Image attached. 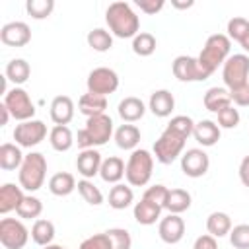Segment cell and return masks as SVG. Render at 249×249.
Instances as JSON below:
<instances>
[{"label": "cell", "instance_id": "cell-48", "mask_svg": "<svg viewBox=\"0 0 249 249\" xmlns=\"http://www.w3.org/2000/svg\"><path fill=\"white\" fill-rule=\"evenodd\" d=\"M134 4H136L144 14H148V16L158 14V12L165 6V2H163V0H136Z\"/></svg>", "mask_w": 249, "mask_h": 249}, {"label": "cell", "instance_id": "cell-38", "mask_svg": "<svg viewBox=\"0 0 249 249\" xmlns=\"http://www.w3.org/2000/svg\"><path fill=\"white\" fill-rule=\"evenodd\" d=\"M132 51L138 56H150V54H154V51H156V37L152 33H148V31H140L132 39Z\"/></svg>", "mask_w": 249, "mask_h": 249}, {"label": "cell", "instance_id": "cell-15", "mask_svg": "<svg viewBox=\"0 0 249 249\" xmlns=\"http://www.w3.org/2000/svg\"><path fill=\"white\" fill-rule=\"evenodd\" d=\"M158 233L161 237L163 243H169V245H175L183 239L185 235V222L179 214H169L165 218L160 220V226H158Z\"/></svg>", "mask_w": 249, "mask_h": 249}, {"label": "cell", "instance_id": "cell-51", "mask_svg": "<svg viewBox=\"0 0 249 249\" xmlns=\"http://www.w3.org/2000/svg\"><path fill=\"white\" fill-rule=\"evenodd\" d=\"M12 115H10V111H8V107L2 103L0 105V126H4V124H8V119H10Z\"/></svg>", "mask_w": 249, "mask_h": 249}, {"label": "cell", "instance_id": "cell-34", "mask_svg": "<svg viewBox=\"0 0 249 249\" xmlns=\"http://www.w3.org/2000/svg\"><path fill=\"white\" fill-rule=\"evenodd\" d=\"M31 239L41 247L51 245L54 239V224L51 220H45V218L35 220L33 228H31Z\"/></svg>", "mask_w": 249, "mask_h": 249}, {"label": "cell", "instance_id": "cell-7", "mask_svg": "<svg viewBox=\"0 0 249 249\" xmlns=\"http://www.w3.org/2000/svg\"><path fill=\"white\" fill-rule=\"evenodd\" d=\"M2 103L8 107L10 115H12L16 121H19V123L33 119V115H35V105H33L29 93H27L23 88H18V86L12 88V89L4 95V101H2Z\"/></svg>", "mask_w": 249, "mask_h": 249}, {"label": "cell", "instance_id": "cell-12", "mask_svg": "<svg viewBox=\"0 0 249 249\" xmlns=\"http://www.w3.org/2000/svg\"><path fill=\"white\" fill-rule=\"evenodd\" d=\"M210 167V158L200 148H191L181 156V171L187 177H202Z\"/></svg>", "mask_w": 249, "mask_h": 249}, {"label": "cell", "instance_id": "cell-6", "mask_svg": "<svg viewBox=\"0 0 249 249\" xmlns=\"http://www.w3.org/2000/svg\"><path fill=\"white\" fill-rule=\"evenodd\" d=\"M222 78L226 88L231 91L235 88H241L249 78V56L247 54H230L222 68Z\"/></svg>", "mask_w": 249, "mask_h": 249}, {"label": "cell", "instance_id": "cell-20", "mask_svg": "<svg viewBox=\"0 0 249 249\" xmlns=\"http://www.w3.org/2000/svg\"><path fill=\"white\" fill-rule=\"evenodd\" d=\"M23 196L25 195H23L21 187H18L14 183H4L0 187V214H8L12 210H18Z\"/></svg>", "mask_w": 249, "mask_h": 249}, {"label": "cell", "instance_id": "cell-23", "mask_svg": "<svg viewBox=\"0 0 249 249\" xmlns=\"http://www.w3.org/2000/svg\"><path fill=\"white\" fill-rule=\"evenodd\" d=\"M124 169H126V163L117 158V156H109L107 160H103L101 163V169H99V175L105 183H113L117 185L123 177H124Z\"/></svg>", "mask_w": 249, "mask_h": 249}, {"label": "cell", "instance_id": "cell-36", "mask_svg": "<svg viewBox=\"0 0 249 249\" xmlns=\"http://www.w3.org/2000/svg\"><path fill=\"white\" fill-rule=\"evenodd\" d=\"M86 39H88V45H89L93 51H97V53H105V51H109V49L113 47V35H111L109 31L101 29V27L91 29Z\"/></svg>", "mask_w": 249, "mask_h": 249}, {"label": "cell", "instance_id": "cell-26", "mask_svg": "<svg viewBox=\"0 0 249 249\" xmlns=\"http://www.w3.org/2000/svg\"><path fill=\"white\" fill-rule=\"evenodd\" d=\"M202 101H204V107L208 111L218 113V111H222V109H226V107L231 105V95H230V89L216 86V88H210L204 93V99Z\"/></svg>", "mask_w": 249, "mask_h": 249}, {"label": "cell", "instance_id": "cell-30", "mask_svg": "<svg viewBox=\"0 0 249 249\" xmlns=\"http://www.w3.org/2000/svg\"><path fill=\"white\" fill-rule=\"evenodd\" d=\"M4 76H6L10 82H14L16 86L25 84V82L29 80V76H31V66H29V62L23 60V58H12V60L6 64Z\"/></svg>", "mask_w": 249, "mask_h": 249}, {"label": "cell", "instance_id": "cell-45", "mask_svg": "<svg viewBox=\"0 0 249 249\" xmlns=\"http://www.w3.org/2000/svg\"><path fill=\"white\" fill-rule=\"evenodd\" d=\"M167 193H169V189L165 185H152V187H148L144 191L142 198H146L150 202H156V204H160L163 208L165 206V200H167Z\"/></svg>", "mask_w": 249, "mask_h": 249}, {"label": "cell", "instance_id": "cell-42", "mask_svg": "<svg viewBox=\"0 0 249 249\" xmlns=\"http://www.w3.org/2000/svg\"><path fill=\"white\" fill-rule=\"evenodd\" d=\"M230 243L235 249H249V224H237L230 231Z\"/></svg>", "mask_w": 249, "mask_h": 249}, {"label": "cell", "instance_id": "cell-52", "mask_svg": "<svg viewBox=\"0 0 249 249\" xmlns=\"http://www.w3.org/2000/svg\"><path fill=\"white\" fill-rule=\"evenodd\" d=\"M195 2L193 0H189V2H177V0H171V6L173 8H179V10H185V8H191Z\"/></svg>", "mask_w": 249, "mask_h": 249}, {"label": "cell", "instance_id": "cell-40", "mask_svg": "<svg viewBox=\"0 0 249 249\" xmlns=\"http://www.w3.org/2000/svg\"><path fill=\"white\" fill-rule=\"evenodd\" d=\"M25 10L33 19H45L53 14L54 2L53 0H27Z\"/></svg>", "mask_w": 249, "mask_h": 249}, {"label": "cell", "instance_id": "cell-54", "mask_svg": "<svg viewBox=\"0 0 249 249\" xmlns=\"http://www.w3.org/2000/svg\"><path fill=\"white\" fill-rule=\"evenodd\" d=\"M43 249H68V247H64V245H56V243H51V245H45Z\"/></svg>", "mask_w": 249, "mask_h": 249}, {"label": "cell", "instance_id": "cell-35", "mask_svg": "<svg viewBox=\"0 0 249 249\" xmlns=\"http://www.w3.org/2000/svg\"><path fill=\"white\" fill-rule=\"evenodd\" d=\"M16 212H18V216L23 218V220H39V216H41V212H43V202H41L37 196L25 195Z\"/></svg>", "mask_w": 249, "mask_h": 249}, {"label": "cell", "instance_id": "cell-24", "mask_svg": "<svg viewBox=\"0 0 249 249\" xmlns=\"http://www.w3.org/2000/svg\"><path fill=\"white\" fill-rule=\"evenodd\" d=\"M78 107H80V113L86 115L88 119H89V117H95V115H103L105 109H107V97L88 91V93H84V95L80 97Z\"/></svg>", "mask_w": 249, "mask_h": 249}, {"label": "cell", "instance_id": "cell-37", "mask_svg": "<svg viewBox=\"0 0 249 249\" xmlns=\"http://www.w3.org/2000/svg\"><path fill=\"white\" fill-rule=\"evenodd\" d=\"M165 130H169V132H173V134H177V136L187 140L193 134V130H195V121L191 117H187V115H175L167 123Z\"/></svg>", "mask_w": 249, "mask_h": 249}, {"label": "cell", "instance_id": "cell-41", "mask_svg": "<svg viewBox=\"0 0 249 249\" xmlns=\"http://www.w3.org/2000/svg\"><path fill=\"white\" fill-rule=\"evenodd\" d=\"M249 35V19L241 18V16H235L228 21V39L231 41H237L241 43L245 37Z\"/></svg>", "mask_w": 249, "mask_h": 249}, {"label": "cell", "instance_id": "cell-22", "mask_svg": "<svg viewBox=\"0 0 249 249\" xmlns=\"http://www.w3.org/2000/svg\"><path fill=\"white\" fill-rule=\"evenodd\" d=\"M134 220L140 224V226H152L158 222L160 214H161V206L156 204V202H150L146 198H140V202L134 204Z\"/></svg>", "mask_w": 249, "mask_h": 249}, {"label": "cell", "instance_id": "cell-49", "mask_svg": "<svg viewBox=\"0 0 249 249\" xmlns=\"http://www.w3.org/2000/svg\"><path fill=\"white\" fill-rule=\"evenodd\" d=\"M193 249H218V243H216V237H212L210 233H204V235H198L193 243Z\"/></svg>", "mask_w": 249, "mask_h": 249}, {"label": "cell", "instance_id": "cell-44", "mask_svg": "<svg viewBox=\"0 0 249 249\" xmlns=\"http://www.w3.org/2000/svg\"><path fill=\"white\" fill-rule=\"evenodd\" d=\"M216 115H218V126L220 128H235L239 124V111L233 109V105L218 111Z\"/></svg>", "mask_w": 249, "mask_h": 249}, {"label": "cell", "instance_id": "cell-39", "mask_svg": "<svg viewBox=\"0 0 249 249\" xmlns=\"http://www.w3.org/2000/svg\"><path fill=\"white\" fill-rule=\"evenodd\" d=\"M78 193L82 195V198L91 204V206H99L103 202V193L99 191V187H95L89 179H80L78 181Z\"/></svg>", "mask_w": 249, "mask_h": 249}, {"label": "cell", "instance_id": "cell-25", "mask_svg": "<svg viewBox=\"0 0 249 249\" xmlns=\"http://www.w3.org/2000/svg\"><path fill=\"white\" fill-rule=\"evenodd\" d=\"M115 142L121 150H136V146L140 142V128L132 123L121 124L115 130Z\"/></svg>", "mask_w": 249, "mask_h": 249}, {"label": "cell", "instance_id": "cell-47", "mask_svg": "<svg viewBox=\"0 0 249 249\" xmlns=\"http://www.w3.org/2000/svg\"><path fill=\"white\" fill-rule=\"evenodd\" d=\"M230 95H231V103H235V105H239V107H247V105H249V84L231 89Z\"/></svg>", "mask_w": 249, "mask_h": 249}, {"label": "cell", "instance_id": "cell-8", "mask_svg": "<svg viewBox=\"0 0 249 249\" xmlns=\"http://www.w3.org/2000/svg\"><path fill=\"white\" fill-rule=\"evenodd\" d=\"M183 148H185V138H181L169 130H163L161 136L154 142V156L160 163L169 165L181 156Z\"/></svg>", "mask_w": 249, "mask_h": 249}, {"label": "cell", "instance_id": "cell-27", "mask_svg": "<svg viewBox=\"0 0 249 249\" xmlns=\"http://www.w3.org/2000/svg\"><path fill=\"white\" fill-rule=\"evenodd\" d=\"M49 142L56 152H68L74 146V134L66 124H54L49 132Z\"/></svg>", "mask_w": 249, "mask_h": 249}, {"label": "cell", "instance_id": "cell-11", "mask_svg": "<svg viewBox=\"0 0 249 249\" xmlns=\"http://www.w3.org/2000/svg\"><path fill=\"white\" fill-rule=\"evenodd\" d=\"M88 91L89 93H97V95H109L113 91H117L119 88V74L113 70V68H107V66H99V68H93L89 74H88Z\"/></svg>", "mask_w": 249, "mask_h": 249}, {"label": "cell", "instance_id": "cell-29", "mask_svg": "<svg viewBox=\"0 0 249 249\" xmlns=\"http://www.w3.org/2000/svg\"><path fill=\"white\" fill-rule=\"evenodd\" d=\"M76 187V179L68 171H58L49 179V191L54 196H68Z\"/></svg>", "mask_w": 249, "mask_h": 249}, {"label": "cell", "instance_id": "cell-17", "mask_svg": "<svg viewBox=\"0 0 249 249\" xmlns=\"http://www.w3.org/2000/svg\"><path fill=\"white\" fill-rule=\"evenodd\" d=\"M148 109L160 117V119H165L171 115V111L175 109V97L169 89H156L152 95H150V101H148Z\"/></svg>", "mask_w": 249, "mask_h": 249}, {"label": "cell", "instance_id": "cell-53", "mask_svg": "<svg viewBox=\"0 0 249 249\" xmlns=\"http://www.w3.org/2000/svg\"><path fill=\"white\" fill-rule=\"evenodd\" d=\"M239 45L243 47V51H247V53H249V35H247V37H245V39H243Z\"/></svg>", "mask_w": 249, "mask_h": 249}, {"label": "cell", "instance_id": "cell-13", "mask_svg": "<svg viewBox=\"0 0 249 249\" xmlns=\"http://www.w3.org/2000/svg\"><path fill=\"white\" fill-rule=\"evenodd\" d=\"M171 70L179 82H202V80H206V76H204V72H202V68L195 56H187V54L177 56L171 64Z\"/></svg>", "mask_w": 249, "mask_h": 249}, {"label": "cell", "instance_id": "cell-43", "mask_svg": "<svg viewBox=\"0 0 249 249\" xmlns=\"http://www.w3.org/2000/svg\"><path fill=\"white\" fill-rule=\"evenodd\" d=\"M111 239V249H130L132 245V239H130V233L123 228H111L105 231Z\"/></svg>", "mask_w": 249, "mask_h": 249}, {"label": "cell", "instance_id": "cell-3", "mask_svg": "<svg viewBox=\"0 0 249 249\" xmlns=\"http://www.w3.org/2000/svg\"><path fill=\"white\" fill-rule=\"evenodd\" d=\"M113 136V119L103 113V115H95L89 117L86 121V126L78 130L76 142L82 150L93 148V146H103L111 140Z\"/></svg>", "mask_w": 249, "mask_h": 249}, {"label": "cell", "instance_id": "cell-9", "mask_svg": "<svg viewBox=\"0 0 249 249\" xmlns=\"http://www.w3.org/2000/svg\"><path fill=\"white\" fill-rule=\"evenodd\" d=\"M45 136H47V124L39 119L23 121V123L16 124V128H14V140L21 148H33V146L41 144L45 140Z\"/></svg>", "mask_w": 249, "mask_h": 249}, {"label": "cell", "instance_id": "cell-21", "mask_svg": "<svg viewBox=\"0 0 249 249\" xmlns=\"http://www.w3.org/2000/svg\"><path fill=\"white\" fill-rule=\"evenodd\" d=\"M144 113H146V105L140 97L128 95L119 103V117L124 123H136L144 117Z\"/></svg>", "mask_w": 249, "mask_h": 249}, {"label": "cell", "instance_id": "cell-2", "mask_svg": "<svg viewBox=\"0 0 249 249\" xmlns=\"http://www.w3.org/2000/svg\"><path fill=\"white\" fill-rule=\"evenodd\" d=\"M230 47H231V41L224 33H214L206 39L200 54L196 56V60H198L206 78H210L220 64L224 66V62L230 56Z\"/></svg>", "mask_w": 249, "mask_h": 249}, {"label": "cell", "instance_id": "cell-19", "mask_svg": "<svg viewBox=\"0 0 249 249\" xmlns=\"http://www.w3.org/2000/svg\"><path fill=\"white\" fill-rule=\"evenodd\" d=\"M193 136H195V140L200 146H206V148L208 146H214L220 140V126H218V123L208 121V119L198 121V123H195Z\"/></svg>", "mask_w": 249, "mask_h": 249}, {"label": "cell", "instance_id": "cell-16", "mask_svg": "<svg viewBox=\"0 0 249 249\" xmlns=\"http://www.w3.org/2000/svg\"><path fill=\"white\" fill-rule=\"evenodd\" d=\"M101 163H103L101 154H99L97 150H93V148L82 150V152L78 154V158H76V169H78V173H80L84 179H93V177L99 173Z\"/></svg>", "mask_w": 249, "mask_h": 249}, {"label": "cell", "instance_id": "cell-31", "mask_svg": "<svg viewBox=\"0 0 249 249\" xmlns=\"http://www.w3.org/2000/svg\"><path fill=\"white\" fill-rule=\"evenodd\" d=\"M134 200V193L128 185H123V183H117L111 187L109 191V206L115 208V210H124L132 204Z\"/></svg>", "mask_w": 249, "mask_h": 249}, {"label": "cell", "instance_id": "cell-46", "mask_svg": "<svg viewBox=\"0 0 249 249\" xmlns=\"http://www.w3.org/2000/svg\"><path fill=\"white\" fill-rule=\"evenodd\" d=\"M78 249H111V239L109 235L103 231V233H93L89 237H86Z\"/></svg>", "mask_w": 249, "mask_h": 249}, {"label": "cell", "instance_id": "cell-18", "mask_svg": "<svg viewBox=\"0 0 249 249\" xmlns=\"http://www.w3.org/2000/svg\"><path fill=\"white\" fill-rule=\"evenodd\" d=\"M51 119L54 124H68L74 119V101L68 95H56L51 101Z\"/></svg>", "mask_w": 249, "mask_h": 249}, {"label": "cell", "instance_id": "cell-33", "mask_svg": "<svg viewBox=\"0 0 249 249\" xmlns=\"http://www.w3.org/2000/svg\"><path fill=\"white\" fill-rule=\"evenodd\" d=\"M206 230L212 237H224L231 231V218L226 212H212L206 218Z\"/></svg>", "mask_w": 249, "mask_h": 249}, {"label": "cell", "instance_id": "cell-1", "mask_svg": "<svg viewBox=\"0 0 249 249\" xmlns=\"http://www.w3.org/2000/svg\"><path fill=\"white\" fill-rule=\"evenodd\" d=\"M105 21L109 25V31L119 39H134L140 33V18L126 2L109 4V8L105 10Z\"/></svg>", "mask_w": 249, "mask_h": 249}, {"label": "cell", "instance_id": "cell-28", "mask_svg": "<svg viewBox=\"0 0 249 249\" xmlns=\"http://www.w3.org/2000/svg\"><path fill=\"white\" fill-rule=\"evenodd\" d=\"M23 154L19 150V146L12 144V142H4L0 146V167L4 171H14L18 167H21L23 163Z\"/></svg>", "mask_w": 249, "mask_h": 249}, {"label": "cell", "instance_id": "cell-14", "mask_svg": "<svg viewBox=\"0 0 249 249\" xmlns=\"http://www.w3.org/2000/svg\"><path fill=\"white\" fill-rule=\"evenodd\" d=\"M0 41L8 47H25L31 41V29L25 21H10L2 25Z\"/></svg>", "mask_w": 249, "mask_h": 249}, {"label": "cell", "instance_id": "cell-5", "mask_svg": "<svg viewBox=\"0 0 249 249\" xmlns=\"http://www.w3.org/2000/svg\"><path fill=\"white\" fill-rule=\"evenodd\" d=\"M152 169H154V156L142 148L132 150V154L128 156V161H126L124 177H126L128 185L144 187L152 177Z\"/></svg>", "mask_w": 249, "mask_h": 249}, {"label": "cell", "instance_id": "cell-10", "mask_svg": "<svg viewBox=\"0 0 249 249\" xmlns=\"http://www.w3.org/2000/svg\"><path fill=\"white\" fill-rule=\"evenodd\" d=\"M29 239V230L16 218L0 220V243L6 249H23Z\"/></svg>", "mask_w": 249, "mask_h": 249}, {"label": "cell", "instance_id": "cell-50", "mask_svg": "<svg viewBox=\"0 0 249 249\" xmlns=\"http://www.w3.org/2000/svg\"><path fill=\"white\" fill-rule=\"evenodd\" d=\"M239 179L249 189V156H245L241 160V163H239Z\"/></svg>", "mask_w": 249, "mask_h": 249}, {"label": "cell", "instance_id": "cell-32", "mask_svg": "<svg viewBox=\"0 0 249 249\" xmlns=\"http://www.w3.org/2000/svg\"><path fill=\"white\" fill-rule=\"evenodd\" d=\"M191 200L193 198H191L189 191H185V189H169L163 208H167L169 214H181V212L191 208Z\"/></svg>", "mask_w": 249, "mask_h": 249}, {"label": "cell", "instance_id": "cell-4", "mask_svg": "<svg viewBox=\"0 0 249 249\" xmlns=\"http://www.w3.org/2000/svg\"><path fill=\"white\" fill-rule=\"evenodd\" d=\"M45 177H47V160H45V156L39 154V152L27 154L23 158V163H21L19 173H18L19 187L29 191V193H35L43 187Z\"/></svg>", "mask_w": 249, "mask_h": 249}]
</instances>
